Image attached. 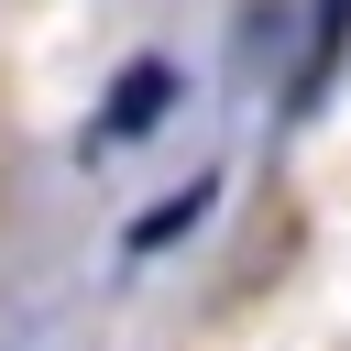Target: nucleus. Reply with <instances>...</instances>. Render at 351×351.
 Listing matches in <instances>:
<instances>
[{
  "label": "nucleus",
  "mask_w": 351,
  "mask_h": 351,
  "mask_svg": "<svg viewBox=\"0 0 351 351\" xmlns=\"http://www.w3.org/2000/svg\"><path fill=\"white\" fill-rule=\"evenodd\" d=\"M208 197H219V176H186V197H165V208H143V219H132V263H143V252H165L176 230H197V208H208Z\"/></svg>",
  "instance_id": "nucleus-2"
},
{
  "label": "nucleus",
  "mask_w": 351,
  "mask_h": 351,
  "mask_svg": "<svg viewBox=\"0 0 351 351\" xmlns=\"http://www.w3.org/2000/svg\"><path fill=\"white\" fill-rule=\"evenodd\" d=\"M340 44H351V0H318V33H307V77H296V99H318V88H329Z\"/></svg>",
  "instance_id": "nucleus-3"
},
{
  "label": "nucleus",
  "mask_w": 351,
  "mask_h": 351,
  "mask_svg": "<svg viewBox=\"0 0 351 351\" xmlns=\"http://www.w3.org/2000/svg\"><path fill=\"white\" fill-rule=\"evenodd\" d=\"M176 88H186V77H176L165 55H132V66H121V88H110V110L88 121V154H110V143H132V132H154V121L176 110Z\"/></svg>",
  "instance_id": "nucleus-1"
}]
</instances>
